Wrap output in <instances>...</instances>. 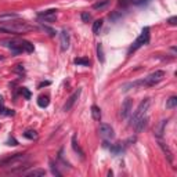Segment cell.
I'll return each mask as SVG.
<instances>
[{
    "mask_svg": "<svg viewBox=\"0 0 177 177\" xmlns=\"http://www.w3.org/2000/svg\"><path fill=\"white\" fill-rule=\"evenodd\" d=\"M133 108V100L132 98H126L122 102V107H120V116L122 118H127L132 112Z\"/></svg>",
    "mask_w": 177,
    "mask_h": 177,
    "instance_id": "9c48e42d",
    "label": "cell"
},
{
    "mask_svg": "<svg viewBox=\"0 0 177 177\" xmlns=\"http://www.w3.org/2000/svg\"><path fill=\"white\" fill-rule=\"evenodd\" d=\"M72 148L75 150V152H78V155L80 156L82 159L84 158V152H83V150H82V148L79 147V144L76 143V136H73V137H72Z\"/></svg>",
    "mask_w": 177,
    "mask_h": 177,
    "instance_id": "2e32d148",
    "label": "cell"
},
{
    "mask_svg": "<svg viewBox=\"0 0 177 177\" xmlns=\"http://www.w3.org/2000/svg\"><path fill=\"white\" fill-rule=\"evenodd\" d=\"M60 42H61V48L64 51L69 48V43H71V39H69V33L66 32L65 29H62L60 32Z\"/></svg>",
    "mask_w": 177,
    "mask_h": 177,
    "instance_id": "8fae6325",
    "label": "cell"
},
{
    "mask_svg": "<svg viewBox=\"0 0 177 177\" xmlns=\"http://www.w3.org/2000/svg\"><path fill=\"white\" fill-rule=\"evenodd\" d=\"M47 84H50V82H44V83H40V84H39V89H42L43 86H47Z\"/></svg>",
    "mask_w": 177,
    "mask_h": 177,
    "instance_id": "e575fe53",
    "label": "cell"
},
{
    "mask_svg": "<svg viewBox=\"0 0 177 177\" xmlns=\"http://www.w3.org/2000/svg\"><path fill=\"white\" fill-rule=\"evenodd\" d=\"M15 72L24 73V68H22V65H17V68H15Z\"/></svg>",
    "mask_w": 177,
    "mask_h": 177,
    "instance_id": "d6a6232c",
    "label": "cell"
},
{
    "mask_svg": "<svg viewBox=\"0 0 177 177\" xmlns=\"http://www.w3.org/2000/svg\"><path fill=\"white\" fill-rule=\"evenodd\" d=\"M150 105H151L150 98H145L140 102V105L137 107V109L133 112L132 118H130V126H134V123L137 122L138 119H141V118H144L145 115H147V111H148V108H150Z\"/></svg>",
    "mask_w": 177,
    "mask_h": 177,
    "instance_id": "277c9868",
    "label": "cell"
},
{
    "mask_svg": "<svg viewBox=\"0 0 177 177\" xmlns=\"http://www.w3.org/2000/svg\"><path fill=\"white\" fill-rule=\"evenodd\" d=\"M73 62L76 64V65H83V66H89L90 65V60L86 57H79V58H75V61Z\"/></svg>",
    "mask_w": 177,
    "mask_h": 177,
    "instance_id": "44dd1931",
    "label": "cell"
},
{
    "mask_svg": "<svg viewBox=\"0 0 177 177\" xmlns=\"http://www.w3.org/2000/svg\"><path fill=\"white\" fill-rule=\"evenodd\" d=\"M163 78H165V72H163V71H155V72L150 73L144 80L134 82V83H132L130 86H133V87L134 86H147V87H150V86H154V84L159 83Z\"/></svg>",
    "mask_w": 177,
    "mask_h": 177,
    "instance_id": "3957f363",
    "label": "cell"
},
{
    "mask_svg": "<svg viewBox=\"0 0 177 177\" xmlns=\"http://www.w3.org/2000/svg\"><path fill=\"white\" fill-rule=\"evenodd\" d=\"M22 174H25V176H33V177H42V176H46V170H43V169H33L30 172H22Z\"/></svg>",
    "mask_w": 177,
    "mask_h": 177,
    "instance_id": "5bb4252c",
    "label": "cell"
},
{
    "mask_svg": "<svg viewBox=\"0 0 177 177\" xmlns=\"http://www.w3.org/2000/svg\"><path fill=\"white\" fill-rule=\"evenodd\" d=\"M0 168L9 169L10 173H22L24 169L28 168V155L27 154H14L12 156L2 159Z\"/></svg>",
    "mask_w": 177,
    "mask_h": 177,
    "instance_id": "6da1fadb",
    "label": "cell"
},
{
    "mask_svg": "<svg viewBox=\"0 0 177 177\" xmlns=\"http://www.w3.org/2000/svg\"><path fill=\"white\" fill-rule=\"evenodd\" d=\"M132 3H133V0H119V4L123 7L129 6V4H132Z\"/></svg>",
    "mask_w": 177,
    "mask_h": 177,
    "instance_id": "f546056e",
    "label": "cell"
},
{
    "mask_svg": "<svg viewBox=\"0 0 177 177\" xmlns=\"http://www.w3.org/2000/svg\"><path fill=\"white\" fill-rule=\"evenodd\" d=\"M80 93H82V89H78V90H76L75 91V93H73L72 94V96H71V97H69V98L68 100H66V102H65V105H64V111H69V109H71V108H72V107H73V105H75V102H76V100H78L79 98V96H80Z\"/></svg>",
    "mask_w": 177,
    "mask_h": 177,
    "instance_id": "30bf717a",
    "label": "cell"
},
{
    "mask_svg": "<svg viewBox=\"0 0 177 177\" xmlns=\"http://www.w3.org/2000/svg\"><path fill=\"white\" fill-rule=\"evenodd\" d=\"M24 137L28 138V140H36L37 138V132L36 130H27L24 133Z\"/></svg>",
    "mask_w": 177,
    "mask_h": 177,
    "instance_id": "7402d4cb",
    "label": "cell"
},
{
    "mask_svg": "<svg viewBox=\"0 0 177 177\" xmlns=\"http://www.w3.org/2000/svg\"><path fill=\"white\" fill-rule=\"evenodd\" d=\"M97 57H98L100 62H104L105 58H104V50H102V44H97Z\"/></svg>",
    "mask_w": 177,
    "mask_h": 177,
    "instance_id": "d4e9b609",
    "label": "cell"
},
{
    "mask_svg": "<svg viewBox=\"0 0 177 177\" xmlns=\"http://www.w3.org/2000/svg\"><path fill=\"white\" fill-rule=\"evenodd\" d=\"M48 104H50V100H48V97L40 96L39 98H37V105H39L40 108H46V107H48Z\"/></svg>",
    "mask_w": 177,
    "mask_h": 177,
    "instance_id": "d6986e66",
    "label": "cell"
},
{
    "mask_svg": "<svg viewBox=\"0 0 177 177\" xmlns=\"http://www.w3.org/2000/svg\"><path fill=\"white\" fill-rule=\"evenodd\" d=\"M50 168H51V172H53V174H55V176H61V173L58 172L57 166L54 165V162H50Z\"/></svg>",
    "mask_w": 177,
    "mask_h": 177,
    "instance_id": "f1b7e54d",
    "label": "cell"
},
{
    "mask_svg": "<svg viewBox=\"0 0 177 177\" xmlns=\"http://www.w3.org/2000/svg\"><path fill=\"white\" fill-rule=\"evenodd\" d=\"M101 28H102V19H97V21L93 24V33L94 35H98L100 30H101Z\"/></svg>",
    "mask_w": 177,
    "mask_h": 177,
    "instance_id": "cb8c5ba5",
    "label": "cell"
},
{
    "mask_svg": "<svg viewBox=\"0 0 177 177\" xmlns=\"http://www.w3.org/2000/svg\"><path fill=\"white\" fill-rule=\"evenodd\" d=\"M177 105V97L176 96H172L170 98L166 101V108H169V109H172V108H174Z\"/></svg>",
    "mask_w": 177,
    "mask_h": 177,
    "instance_id": "603a6c76",
    "label": "cell"
},
{
    "mask_svg": "<svg viewBox=\"0 0 177 177\" xmlns=\"http://www.w3.org/2000/svg\"><path fill=\"white\" fill-rule=\"evenodd\" d=\"M168 22L170 25H177V17H172V18H169Z\"/></svg>",
    "mask_w": 177,
    "mask_h": 177,
    "instance_id": "4dcf8cb0",
    "label": "cell"
},
{
    "mask_svg": "<svg viewBox=\"0 0 177 177\" xmlns=\"http://www.w3.org/2000/svg\"><path fill=\"white\" fill-rule=\"evenodd\" d=\"M91 116H93L94 120L101 119V109H100L97 105H93V107H91Z\"/></svg>",
    "mask_w": 177,
    "mask_h": 177,
    "instance_id": "ac0fdd59",
    "label": "cell"
},
{
    "mask_svg": "<svg viewBox=\"0 0 177 177\" xmlns=\"http://www.w3.org/2000/svg\"><path fill=\"white\" fill-rule=\"evenodd\" d=\"M3 44L6 46V47H9L14 54H19V53L25 51L24 44H22V40H4Z\"/></svg>",
    "mask_w": 177,
    "mask_h": 177,
    "instance_id": "8992f818",
    "label": "cell"
},
{
    "mask_svg": "<svg viewBox=\"0 0 177 177\" xmlns=\"http://www.w3.org/2000/svg\"><path fill=\"white\" fill-rule=\"evenodd\" d=\"M9 145H17V141L14 138H11V140H9Z\"/></svg>",
    "mask_w": 177,
    "mask_h": 177,
    "instance_id": "836d02e7",
    "label": "cell"
},
{
    "mask_svg": "<svg viewBox=\"0 0 177 177\" xmlns=\"http://www.w3.org/2000/svg\"><path fill=\"white\" fill-rule=\"evenodd\" d=\"M37 17H39V19H44L46 22H54L55 18H57V10L55 9L46 10V11L39 12Z\"/></svg>",
    "mask_w": 177,
    "mask_h": 177,
    "instance_id": "ba28073f",
    "label": "cell"
},
{
    "mask_svg": "<svg viewBox=\"0 0 177 177\" xmlns=\"http://www.w3.org/2000/svg\"><path fill=\"white\" fill-rule=\"evenodd\" d=\"M22 44H24V50L27 51V53H32V51H33V44L30 42L22 40Z\"/></svg>",
    "mask_w": 177,
    "mask_h": 177,
    "instance_id": "484cf974",
    "label": "cell"
},
{
    "mask_svg": "<svg viewBox=\"0 0 177 177\" xmlns=\"http://www.w3.org/2000/svg\"><path fill=\"white\" fill-rule=\"evenodd\" d=\"M147 122H148V118L147 116H144V118H141V119H138L137 122L134 123V130H136V133H141L143 130L145 129V126H147Z\"/></svg>",
    "mask_w": 177,
    "mask_h": 177,
    "instance_id": "7c38bea8",
    "label": "cell"
},
{
    "mask_svg": "<svg viewBox=\"0 0 177 177\" xmlns=\"http://www.w3.org/2000/svg\"><path fill=\"white\" fill-rule=\"evenodd\" d=\"M43 28H44L46 30H47L48 32V35H50V36H54L55 35V30H53V29H50V28H47V27H44V25H43Z\"/></svg>",
    "mask_w": 177,
    "mask_h": 177,
    "instance_id": "1f68e13d",
    "label": "cell"
},
{
    "mask_svg": "<svg viewBox=\"0 0 177 177\" xmlns=\"http://www.w3.org/2000/svg\"><path fill=\"white\" fill-rule=\"evenodd\" d=\"M19 15L15 14V12H4V14H0V22H7V21H12V19H18Z\"/></svg>",
    "mask_w": 177,
    "mask_h": 177,
    "instance_id": "4fadbf2b",
    "label": "cell"
},
{
    "mask_svg": "<svg viewBox=\"0 0 177 177\" xmlns=\"http://www.w3.org/2000/svg\"><path fill=\"white\" fill-rule=\"evenodd\" d=\"M159 147L162 148V151H163V152H165V155H166V158H168V161H169V162H170V163H173V154H172V151L169 150V147H168V145H165V144H163V143H162V141H159Z\"/></svg>",
    "mask_w": 177,
    "mask_h": 177,
    "instance_id": "9a60e30c",
    "label": "cell"
},
{
    "mask_svg": "<svg viewBox=\"0 0 177 177\" xmlns=\"http://www.w3.org/2000/svg\"><path fill=\"white\" fill-rule=\"evenodd\" d=\"M166 123H168V120H161V123H159V126L155 129V136L156 137H162L163 136V130H165V126H166Z\"/></svg>",
    "mask_w": 177,
    "mask_h": 177,
    "instance_id": "e0dca14e",
    "label": "cell"
},
{
    "mask_svg": "<svg viewBox=\"0 0 177 177\" xmlns=\"http://www.w3.org/2000/svg\"><path fill=\"white\" fill-rule=\"evenodd\" d=\"M21 94H22V96H24L27 100H29V98H30V91L28 90L27 87H21Z\"/></svg>",
    "mask_w": 177,
    "mask_h": 177,
    "instance_id": "4316f807",
    "label": "cell"
},
{
    "mask_svg": "<svg viewBox=\"0 0 177 177\" xmlns=\"http://www.w3.org/2000/svg\"><path fill=\"white\" fill-rule=\"evenodd\" d=\"M80 18H82V21H83V22H89L91 19V15L89 14V12H82Z\"/></svg>",
    "mask_w": 177,
    "mask_h": 177,
    "instance_id": "83f0119b",
    "label": "cell"
},
{
    "mask_svg": "<svg viewBox=\"0 0 177 177\" xmlns=\"http://www.w3.org/2000/svg\"><path fill=\"white\" fill-rule=\"evenodd\" d=\"M150 37H151V33H150V28L145 27L144 29L141 30L140 36L136 39V42L133 43V46L130 47V51H136L137 48L143 47L144 44H148V42H150Z\"/></svg>",
    "mask_w": 177,
    "mask_h": 177,
    "instance_id": "5b68a950",
    "label": "cell"
},
{
    "mask_svg": "<svg viewBox=\"0 0 177 177\" xmlns=\"http://www.w3.org/2000/svg\"><path fill=\"white\" fill-rule=\"evenodd\" d=\"M108 4H109V0H100V2H97V3L93 4V9L94 10H102L108 6Z\"/></svg>",
    "mask_w": 177,
    "mask_h": 177,
    "instance_id": "ffe728a7",
    "label": "cell"
},
{
    "mask_svg": "<svg viewBox=\"0 0 177 177\" xmlns=\"http://www.w3.org/2000/svg\"><path fill=\"white\" fill-rule=\"evenodd\" d=\"M35 29V27L29 25L28 22L24 21H7V22H0V32L6 33H27Z\"/></svg>",
    "mask_w": 177,
    "mask_h": 177,
    "instance_id": "7a4b0ae2",
    "label": "cell"
},
{
    "mask_svg": "<svg viewBox=\"0 0 177 177\" xmlns=\"http://www.w3.org/2000/svg\"><path fill=\"white\" fill-rule=\"evenodd\" d=\"M98 132H100V136H101L102 138H105V140H111V138L115 137L114 129H112V126L108 125V123H101Z\"/></svg>",
    "mask_w": 177,
    "mask_h": 177,
    "instance_id": "52a82bcc",
    "label": "cell"
}]
</instances>
